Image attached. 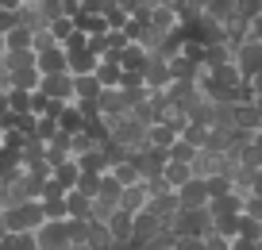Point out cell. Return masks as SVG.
I'll return each instance as SVG.
<instances>
[{
    "label": "cell",
    "instance_id": "6da1fadb",
    "mask_svg": "<svg viewBox=\"0 0 262 250\" xmlns=\"http://www.w3.org/2000/svg\"><path fill=\"white\" fill-rule=\"evenodd\" d=\"M47 223L42 216V200H16V204H4V231L16 235V231H39Z\"/></svg>",
    "mask_w": 262,
    "mask_h": 250
},
{
    "label": "cell",
    "instance_id": "7a4b0ae2",
    "mask_svg": "<svg viewBox=\"0 0 262 250\" xmlns=\"http://www.w3.org/2000/svg\"><path fill=\"white\" fill-rule=\"evenodd\" d=\"M170 231H173V235H196V239H205V235L212 231V216H208V204H205V208H181Z\"/></svg>",
    "mask_w": 262,
    "mask_h": 250
},
{
    "label": "cell",
    "instance_id": "3957f363",
    "mask_svg": "<svg viewBox=\"0 0 262 250\" xmlns=\"http://www.w3.org/2000/svg\"><path fill=\"white\" fill-rule=\"evenodd\" d=\"M39 93H47L50 100H62V104H74V73H42L39 77Z\"/></svg>",
    "mask_w": 262,
    "mask_h": 250
},
{
    "label": "cell",
    "instance_id": "277c9868",
    "mask_svg": "<svg viewBox=\"0 0 262 250\" xmlns=\"http://www.w3.org/2000/svg\"><path fill=\"white\" fill-rule=\"evenodd\" d=\"M231 62L239 65V73H243V77H251V73L262 65V42L247 35L243 42H235V47H231Z\"/></svg>",
    "mask_w": 262,
    "mask_h": 250
},
{
    "label": "cell",
    "instance_id": "5b68a950",
    "mask_svg": "<svg viewBox=\"0 0 262 250\" xmlns=\"http://www.w3.org/2000/svg\"><path fill=\"white\" fill-rule=\"evenodd\" d=\"M143 81H147V89H155V93H162L166 85L173 81V73H170V62H166V54H147V65H143Z\"/></svg>",
    "mask_w": 262,
    "mask_h": 250
},
{
    "label": "cell",
    "instance_id": "8992f818",
    "mask_svg": "<svg viewBox=\"0 0 262 250\" xmlns=\"http://www.w3.org/2000/svg\"><path fill=\"white\" fill-rule=\"evenodd\" d=\"M35 239L42 250H70V227H66V219H47L35 231Z\"/></svg>",
    "mask_w": 262,
    "mask_h": 250
},
{
    "label": "cell",
    "instance_id": "52a82bcc",
    "mask_svg": "<svg viewBox=\"0 0 262 250\" xmlns=\"http://www.w3.org/2000/svg\"><path fill=\"white\" fill-rule=\"evenodd\" d=\"M162 231H166L162 219H158L150 208L135 212V219H131V242H147V239H155V235H162Z\"/></svg>",
    "mask_w": 262,
    "mask_h": 250
},
{
    "label": "cell",
    "instance_id": "ba28073f",
    "mask_svg": "<svg viewBox=\"0 0 262 250\" xmlns=\"http://www.w3.org/2000/svg\"><path fill=\"white\" fill-rule=\"evenodd\" d=\"M147 208L155 212V216L162 219V227L170 231V227H173V219H178V212H181V204H178V193L170 189V193H158V196H150V200H147Z\"/></svg>",
    "mask_w": 262,
    "mask_h": 250
},
{
    "label": "cell",
    "instance_id": "9c48e42d",
    "mask_svg": "<svg viewBox=\"0 0 262 250\" xmlns=\"http://www.w3.org/2000/svg\"><path fill=\"white\" fill-rule=\"evenodd\" d=\"M131 212H123L120 204H116V212L104 219V227H108V235H112V246H131Z\"/></svg>",
    "mask_w": 262,
    "mask_h": 250
},
{
    "label": "cell",
    "instance_id": "30bf717a",
    "mask_svg": "<svg viewBox=\"0 0 262 250\" xmlns=\"http://www.w3.org/2000/svg\"><path fill=\"white\" fill-rule=\"evenodd\" d=\"M97 81H100V89H116L120 85V77H123V65H120V58H116V50H108V54H100L97 58Z\"/></svg>",
    "mask_w": 262,
    "mask_h": 250
},
{
    "label": "cell",
    "instance_id": "8fae6325",
    "mask_svg": "<svg viewBox=\"0 0 262 250\" xmlns=\"http://www.w3.org/2000/svg\"><path fill=\"white\" fill-rule=\"evenodd\" d=\"M147 24L155 27V31H162V35L181 31V16H178V8H173V4H155V8H150V16H147Z\"/></svg>",
    "mask_w": 262,
    "mask_h": 250
},
{
    "label": "cell",
    "instance_id": "7c38bea8",
    "mask_svg": "<svg viewBox=\"0 0 262 250\" xmlns=\"http://www.w3.org/2000/svg\"><path fill=\"white\" fill-rule=\"evenodd\" d=\"M173 193H178L181 208H205V204H208V193H205V181H201V177H189L185 185L173 189Z\"/></svg>",
    "mask_w": 262,
    "mask_h": 250
},
{
    "label": "cell",
    "instance_id": "4fadbf2b",
    "mask_svg": "<svg viewBox=\"0 0 262 250\" xmlns=\"http://www.w3.org/2000/svg\"><path fill=\"white\" fill-rule=\"evenodd\" d=\"M231 123H235V131L254 135V131L262 127V116H258V108H254V100L251 104H231Z\"/></svg>",
    "mask_w": 262,
    "mask_h": 250
},
{
    "label": "cell",
    "instance_id": "5bb4252c",
    "mask_svg": "<svg viewBox=\"0 0 262 250\" xmlns=\"http://www.w3.org/2000/svg\"><path fill=\"white\" fill-rule=\"evenodd\" d=\"M35 70H39V73H62L66 70V47L54 42V47L39 50V54H35Z\"/></svg>",
    "mask_w": 262,
    "mask_h": 250
},
{
    "label": "cell",
    "instance_id": "9a60e30c",
    "mask_svg": "<svg viewBox=\"0 0 262 250\" xmlns=\"http://www.w3.org/2000/svg\"><path fill=\"white\" fill-rule=\"evenodd\" d=\"M97 108H100V116H123V112H131V104H127V97H123L120 85H116V89H100Z\"/></svg>",
    "mask_w": 262,
    "mask_h": 250
},
{
    "label": "cell",
    "instance_id": "2e32d148",
    "mask_svg": "<svg viewBox=\"0 0 262 250\" xmlns=\"http://www.w3.org/2000/svg\"><path fill=\"white\" fill-rule=\"evenodd\" d=\"M116 58H120V65L123 70H135V73H143V65H147V47L143 42H123L120 50H116Z\"/></svg>",
    "mask_w": 262,
    "mask_h": 250
},
{
    "label": "cell",
    "instance_id": "e0dca14e",
    "mask_svg": "<svg viewBox=\"0 0 262 250\" xmlns=\"http://www.w3.org/2000/svg\"><path fill=\"white\" fill-rule=\"evenodd\" d=\"M147 200H150V193H147V185H143V181H135V185H123V193H120V208L131 212V216L147 208Z\"/></svg>",
    "mask_w": 262,
    "mask_h": 250
},
{
    "label": "cell",
    "instance_id": "ac0fdd59",
    "mask_svg": "<svg viewBox=\"0 0 262 250\" xmlns=\"http://www.w3.org/2000/svg\"><path fill=\"white\" fill-rule=\"evenodd\" d=\"M239 212H243V196H239L235 189L208 200V216H239Z\"/></svg>",
    "mask_w": 262,
    "mask_h": 250
},
{
    "label": "cell",
    "instance_id": "d6986e66",
    "mask_svg": "<svg viewBox=\"0 0 262 250\" xmlns=\"http://www.w3.org/2000/svg\"><path fill=\"white\" fill-rule=\"evenodd\" d=\"M50 177H54L62 189H74V185H77V177H81V166H77V158H62V162H54Z\"/></svg>",
    "mask_w": 262,
    "mask_h": 250
},
{
    "label": "cell",
    "instance_id": "ffe728a7",
    "mask_svg": "<svg viewBox=\"0 0 262 250\" xmlns=\"http://www.w3.org/2000/svg\"><path fill=\"white\" fill-rule=\"evenodd\" d=\"M66 212H70V219H89V204H93V196H85L81 189H66Z\"/></svg>",
    "mask_w": 262,
    "mask_h": 250
},
{
    "label": "cell",
    "instance_id": "44dd1931",
    "mask_svg": "<svg viewBox=\"0 0 262 250\" xmlns=\"http://www.w3.org/2000/svg\"><path fill=\"white\" fill-rule=\"evenodd\" d=\"M97 97H100L97 73H74V100H97Z\"/></svg>",
    "mask_w": 262,
    "mask_h": 250
},
{
    "label": "cell",
    "instance_id": "7402d4cb",
    "mask_svg": "<svg viewBox=\"0 0 262 250\" xmlns=\"http://www.w3.org/2000/svg\"><path fill=\"white\" fill-rule=\"evenodd\" d=\"M173 139H178V131H173L170 123H162V120L147 123V146H158V150H166Z\"/></svg>",
    "mask_w": 262,
    "mask_h": 250
},
{
    "label": "cell",
    "instance_id": "603a6c76",
    "mask_svg": "<svg viewBox=\"0 0 262 250\" xmlns=\"http://www.w3.org/2000/svg\"><path fill=\"white\" fill-rule=\"evenodd\" d=\"M58 127H62L66 135H77V131H85L89 123H85V116H81V108H77V104H66L62 112H58Z\"/></svg>",
    "mask_w": 262,
    "mask_h": 250
},
{
    "label": "cell",
    "instance_id": "cb8c5ba5",
    "mask_svg": "<svg viewBox=\"0 0 262 250\" xmlns=\"http://www.w3.org/2000/svg\"><path fill=\"white\" fill-rule=\"evenodd\" d=\"M162 177L170 181V189H181L189 177H193V166H189V162H173V158H166V166H162Z\"/></svg>",
    "mask_w": 262,
    "mask_h": 250
},
{
    "label": "cell",
    "instance_id": "d4e9b609",
    "mask_svg": "<svg viewBox=\"0 0 262 250\" xmlns=\"http://www.w3.org/2000/svg\"><path fill=\"white\" fill-rule=\"evenodd\" d=\"M8 77H12V89L35 93V89H39V77H42V73L35 70V65H19V70H8Z\"/></svg>",
    "mask_w": 262,
    "mask_h": 250
},
{
    "label": "cell",
    "instance_id": "484cf974",
    "mask_svg": "<svg viewBox=\"0 0 262 250\" xmlns=\"http://www.w3.org/2000/svg\"><path fill=\"white\" fill-rule=\"evenodd\" d=\"M4 42H8V50H35V31L27 24H16L12 31H4Z\"/></svg>",
    "mask_w": 262,
    "mask_h": 250
},
{
    "label": "cell",
    "instance_id": "4316f807",
    "mask_svg": "<svg viewBox=\"0 0 262 250\" xmlns=\"http://www.w3.org/2000/svg\"><path fill=\"white\" fill-rule=\"evenodd\" d=\"M85 246H93V250H112V235H108V227L97 223V219H89V227H85Z\"/></svg>",
    "mask_w": 262,
    "mask_h": 250
},
{
    "label": "cell",
    "instance_id": "83f0119b",
    "mask_svg": "<svg viewBox=\"0 0 262 250\" xmlns=\"http://www.w3.org/2000/svg\"><path fill=\"white\" fill-rule=\"evenodd\" d=\"M166 62H170V73H173V77H181V81H196V77H201V70H205V65L189 62V58H181V54H170Z\"/></svg>",
    "mask_w": 262,
    "mask_h": 250
},
{
    "label": "cell",
    "instance_id": "f1b7e54d",
    "mask_svg": "<svg viewBox=\"0 0 262 250\" xmlns=\"http://www.w3.org/2000/svg\"><path fill=\"white\" fill-rule=\"evenodd\" d=\"M77 166H81V170H89V173H104V170H108V158H104V146H93V150H85V154H77Z\"/></svg>",
    "mask_w": 262,
    "mask_h": 250
},
{
    "label": "cell",
    "instance_id": "f546056e",
    "mask_svg": "<svg viewBox=\"0 0 262 250\" xmlns=\"http://www.w3.org/2000/svg\"><path fill=\"white\" fill-rule=\"evenodd\" d=\"M224 62H231V42H208L205 47V70H216Z\"/></svg>",
    "mask_w": 262,
    "mask_h": 250
},
{
    "label": "cell",
    "instance_id": "4dcf8cb0",
    "mask_svg": "<svg viewBox=\"0 0 262 250\" xmlns=\"http://www.w3.org/2000/svg\"><path fill=\"white\" fill-rule=\"evenodd\" d=\"M47 27H50V35H54V39L62 42V47H66V42H70V39L77 35V24H74V16H58V19H50Z\"/></svg>",
    "mask_w": 262,
    "mask_h": 250
},
{
    "label": "cell",
    "instance_id": "1f68e13d",
    "mask_svg": "<svg viewBox=\"0 0 262 250\" xmlns=\"http://www.w3.org/2000/svg\"><path fill=\"white\" fill-rule=\"evenodd\" d=\"M205 181V193H208V200L212 196H224V193H231V173H208V177H201Z\"/></svg>",
    "mask_w": 262,
    "mask_h": 250
},
{
    "label": "cell",
    "instance_id": "d6a6232c",
    "mask_svg": "<svg viewBox=\"0 0 262 250\" xmlns=\"http://www.w3.org/2000/svg\"><path fill=\"white\" fill-rule=\"evenodd\" d=\"M112 177L120 181V185H135V181H143V173H139V166H135L131 158H123V162L112 166Z\"/></svg>",
    "mask_w": 262,
    "mask_h": 250
},
{
    "label": "cell",
    "instance_id": "836d02e7",
    "mask_svg": "<svg viewBox=\"0 0 262 250\" xmlns=\"http://www.w3.org/2000/svg\"><path fill=\"white\" fill-rule=\"evenodd\" d=\"M208 73L220 81L224 89H235L239 81H243V73H239V65H235V62H224V65H216V70H208Z\"/></svg>",
    "mask_w": 262,
    "mask_h": 250
},
{
    "label": "cell",
    "instance_id": "e575fe53",
    "mask_svg": "<svg viewBox=\"0 0 262 250\" xmlns=\"http://www.w3.org/2000/svg\"><path fill=\"white\" fill-rule=\"evenodd\" d=\"M166 158H173V162H189V166H193V158H196V146L193 143H185V139H173L170 146H166Z\"/></svg>",
    "mask_w": 262,
    "mask_h": 250
},
{
    "label": "cell",
    "instance_id": "d590c367",
    "mask_svg": "<svg viewBox=\"0 0 262 250\" xmlns=\"http://www.w3.org/2000/svg\"><path fill=\"white\" fill-rule=\"evenodd\" d=\"M35 8H39V16L47 19H58V16H70V4L66 0H35Z\"/></svg>",
    "mask_w": 262,
    "mask_h": 250
},
{
    "label": "cell",
    "instance_id": "8d00e7d4",
    "mask_svg": "<svg viewBox=\"0 0 262 250\" xmlns=\"http://www.w3.org/2000/svg\"><path fill=\"white\" fill-rule=\"evenodd\" d=\"M120 193H123V185L112 177V170H104V173H100V193H97V196H104V200L120 204Z\"/></svg>",
    "mask_w": 262,
    "mask_h": 250
},
{
    "label": "cell",
    "instance_id": "74e56055",
    "mask_svg": "<svg viewBox=\"0 0 262 250\" xmlns=\"http://www.w3.org/2000/svg\"><path fill=\"white\" fill-rule=\"evenodd\" d=\"M243 216V212H239ZM239 216H212V231L224 235V239H235L239 235Z\"/></svg>",
    "mask_w": 262,
    "mask_h": 250
},
{
    "label": "cell",
    "instance_id": "f35d334b",
    "mask_svg": "<svg viewBox=\"0 0 262 250\" xmlns=\"http://www.w3.org/2000/svg\"><path fill=\"white\" fill-rule=\"evenodd\" d=\"M58 116H39V120H35V139H42V143H50V139L58 135Z\"/></svg>",
    "mask_w": 262,
    "mask_h": 250
},
{
    "label": "cell",
    "instance_id": "ab89813d",
    "mask_svg": "<svg viewBox=\"0 0 262 250\" xmlns=\"http://www.w3.org/2000/svg\"><path fill=\"white\" fill-rule=\"evenodd\" d=\"M181 58H189V62H196V65H205V42L201 39H181V50H178Z\"/></svg>",
    "mask_w": 262,
    "mask_h": 250
},
{
    "label": "cell",
    "instance_id": "60d3db41",
    "mask_svg": "<svg viewBox=\"0 0 262 250\" xmlns=\"http://www.w3.org/2000/svg\"><path fill=\"white\" fill-rule=\"evenodd\" d=\"M8 250H42V246L35 239V231H16V235H8Z\"/></svg>",
    "mask_w": 262,
    "mask_h": 250
},
{
    "label": "cell",
    "instance_id": "b9f144b4",
    "mask_svg": "<svg viewBox=\"0 0 262 250\" xmlns=\"http://www.w3.org/2000/svg\"><path fill=\"white\" fill-rule=\"evenodd\" d=\"M181 139H185V143H193L196 150H201V146H205V139H208V127H205V123H193V120H189L185 131H181Z\"/></svg>",
    "mask_w": 262,
    "mask_h": 250
},
{
    "label": "cell",
    "instance_id": "7bdbcfd3",
    "mask_svg": "<svg viewBox=\"0 0 262 250\" xmlns=\"http://www.w3.org/2000/svg\"><path fill=\"white\" fill-rule=\"evenodd\" d=\"M116 212V204L112 200H104V196H93V204H89V219H97V223H104L108 216Z\"/></svg>",
    "mask_w": 262,
    "mask_h": 250
},
{
    "label": "cell",
    "instance_id": "ee69618b",
    "mask_svg": "<svg viewBox=\"0 0 262 250\" xmlns=\"http://www.w3.org/2000/svg\"><path fill=\"white\" fill-rule=\"evenodd\" d=\"M8 108L12 112H31V93L27 89H8Z\"/></svg>",
    "mask_w": 262,
    "mask_h": 250
},
{
    "label": "cell",
    "instance_id": "f6af8a7d",
    "mask_svg": "<svg viewBox=\"0 0 262 250\" xmlns=\"http://www.w3.org/2000/svg\"><path fill=\"white\" fill-rule=\"evenodd\" d=\"M74 189H81L85 196H97V193H100V173L81 170V177H77V185H74Z\"/></svg>",
    "mask_w": 262,
    "mask_h": 250
},
{
    "label": "cell",
    "instance_id": "bcb514c9",
    "mask_svg": "<svg viewBox=\"0 0 262 250\" xmlns=\"http://www.w3.org/2000/svg\"><path fill=\"white\" fill-rule=\"evenodd\" d=\"M239 235H243V239H262V219L239 216Z\"/></svg>",
    "mask_w": 262,
    "mask_h": 250
},
{
    "label": "cell",
    "instance_id": "7dc6e473",
    "mask_svg": "<svg viewBox=\"0 0 262 250\" xmlns=\"http://www.w3.org/2000/svg\"><path fill=\"white\" fill-rule=\"evenodd\" d=\"M42 216H47V219H70L66 200H62V196H58V200H42Z\"/></svg>",
    "mask_w": 262,
    "mask_h": 250
},
{
    "label": "cell",
    "instance_id": "c3c4849f",
    "mask_svg": "<svg viewBox=\"0 0 262 250\" xmlns=\"http://www.w3.org/2000/svg\"><path fill=\"white\" fill-rule=\"evenodd\" d=\"M143 185H147V193H150V196H158V193H170V181H166L162 173H150V177H143Z\"/></svg>",
    "mask_w": 262,
    "mask_h": 250
},
{
    "label": "cell",
    "instance_id": "681fc988",
    "mask_svg": "<svg viewBox=\"0 0 262 250\" xmlns=\"http://www.w3.org/2000/svg\"><path fill=\"white\" fill-rule=\"evenodd\" d=\"M173 250H205V239H196V235H173Z\"/></svg>",
    "mask_w": 262,
    "mask_h": 250
},
{
    "label": "cell",
    "instance_id": "f907efd6",
    "mask_svg": "<svg viewBox=\"0 0 262 250\" xmlns=\"http://www.w3.org/2000/svg\"><path fill=\"white\" fill-rule=\"evenodd\" d=\"M243 216H254V219H262V196H258V193L243 196Z\"/></svg>",
    "mask_w": 262,
    "mask_h": 250
},
{
    "label": "cell",
    "instance_id": "816d5d0a",
    "mask_svg": "<svg viewBox=\"0 0 262 250\" xmlns=\"http://www.w3.org/2000/svg\"><path fill=\"white\" fill-rule=\"evenodd\" d=\"M205 250H231V239H224V235L208 231V235H205Z\"/></svg>",
    "mask_w": 262,
    "mask_h": 250
},
{
    "label": "cell",
    "instance_id": "f5cc1de1",
    "mask_svg": "<svg viewBox=\"0 0 262 250\" xmlns=\"http://www.w3.org/2000/svg\"><path fill=\"white\" fill-rule=\"evenodd\" d=\"M54 35H50V27H42V31H35V42H31V47H35V54H39V50H47V47H54Z\"/></svg>",
    "mask_w": 262,
    "mask_h": 250
},
{
    "label": "cell",
    "instance_id": "db71d44e",
    "mask_svg": "<svg viewBox=\"0 0 262 250\" xmlns=\"http://www.w3.org/2000/svg\"><path fill=\"white\" fill-rule=\"evenodd\" d=\"M247 81H251V89H254V93H262V65H258V70H254Z\"/></svg>",
    "mask_w": 262,
    "mask_h": 250
},
{
    "label": "cell",
    "instance_id": "11a10c76",
    "mask_svg": "<svg viewBox=\"0 0 262 250\" xmlns=\"http://www.w3.org/2000/svg\"><path fill=\"white\" fill-rule=\"evenodd\" d=\"M251 193H258V196H262V166L254 170V177H251Z\"/></svg>",
    "mask_w": 262,
    "mask_h": 250
},
{
    "label": "cell",
    "instance_id": "9f6ffc18",
    "mask_svg": "<svg viewBox=\"0 0 262 250\" xmlns=\"http://www.w3.org/2000/svg\"><path fill=\"white\" fill-rule=\"evenodd\" d=\"M8 112V89H0V116Z\"/></svg>",
    "mask_w": 262,
    "mask_h": 250
},
{
    "label": "cell",
    "instance_id": "6f0895ef",
    "mask_svg": "<svg viewBox=\"0 0 262 250\" xmlns=\"http://www.w3.org/2000/svg\"><path fill=\"white\" fill-rule=\"evenodd\" d=\"M19 4H24V0H0V8H12V12H16Z\"/></svg>",
    "mask_w": 262,
    "mask_h": 250
},
{
    "label": "cell",
    "instance_id": "680465c9",
    "mask_svg": "<svg viewBox=\"0 0 262 250\" xmlns=\"http://www.w3.org/2000/svg\"><path fill=\"white\" fill-rule=\"evenodd\" d=\"M251 139H254V146H258V150H262V127H258V131H254V135H251Z\"/></svg>",
    "mask_w": 262,
    "mask_h": 250
},
{
    "label": "cell",
    "instance_id": "91938a15",
    "mask_svg": "<svg viewBox=\"0 0 262 250\" xmlns=\"http://www.w3.org/2000/svg\"><path fill=\"white\" fill-rule=\"evenodd\" d=\"M4 50H8V42H4V31H0V58H4Z\"/></svg>",
    "mask_w": 262,
    "mask_h": 250
},
{
    "label": "cell",
    "instance_id": "94428289",
    "mask_svg": "<svg viewBox=\"0 0 262 250\" xmlns=\"http://www.w3.org/2000/svg\"><path fill=\"white\" fill-rule=\"evenodd\" d=\"M254 108H258V116H262V93H258V97H254Z\"/></svg>",
    "mask_w": 262,
    "mask_h": 250
},
{
    "label": "cell",
    "instance_id": "6125c7cd",
    "mask_svg": "<svg viewBox=\"0 0 262 250\" xmlns=\"http://www.w3.org/2000/svg\"><path fill=\"white\" fill-rule=\"evenodd\" d=\"M162 250H173V242H166V246H162Z\"/></svg>",
    "mask_w": 262,
    "mask_h": 250
},
{
    "label": "cell",
    "instance_id": "be15d7a7",
    "mask_svg": "<svg viewBox=\"0 0 262 250\" xmlns=\"http://www.w3.org/2000/svg\"><path fill=\"white\" fill-rule=\"evenodd\" d=\"M0 139H4V127H0Z\"/></svg>",
    "mask_w": 262,
    "mask_h": 250
},
{
    "label": "cell",
    "instance_id": "e7e4bbea",
    "mask_svg": "<svg viewBox=\"0 0 262 250\" xmlns=\"http://www.w3.org/2000/svg\"><path fill=\"white\" fill-rule=\"evenodd\" d=\"M24 4H35V0H24Z\"/></svg>",
    "mask_w": 262,
    "mask_h": 250
},
{
    "label": "cell",
    "instance_id": "03108f58",
    "mask_svg": "<svg viewBox=\"0 0 262 250\" xmlns=\"http://www.w3.org/2000/svg\"><path fill=\"white\" fill-rule=\"evenodd\" d=\"M0 70H4V65H0Z\"/></svg>",
    "mask_w": 262,
    "mask_h": 250
},
{
    "label": "cell",
    "instance_id": "003e7915",
    "mask_svg": "<svg viewBox=\"0 0 262 250\" xmlns=\"http://www.w3.org/2000/svg\"><path fill=\"white\" fill-rule=\"evenodd\" d=\"M258 4H262V0H258Z\"/></svg>",
    "mask_w": 262,
    "mask_h": 250
}]
</instances>
